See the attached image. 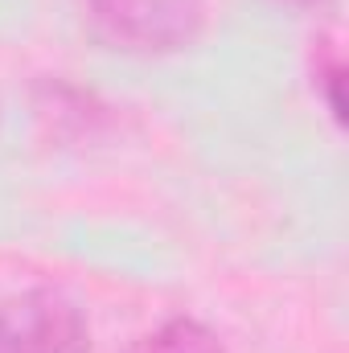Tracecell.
I'll return each mask as SVG.
<instances>
[{
	"instance_id": "obj_3",
	"label": "cell",
	"mask_w": 349,
	"mask_h": 353,
	"mask_svg": "<svg viewBox=\"0 0 349 353\" xmlns=\"http://www.w3.org/2000/svg\"><path fill=\"white\" fill-rule=\"evenodd\" d=\"M128 353H222V341L210 325H201L193 316H173V321L157 325L152 333H144Z\"/></svg>"
},
{
	"instance_id": "obj_4",
	"label": "cell",
	"mask_w": 349,
	"mask_h": 353,
	"mask_svg": "<svg viewBox=\"0 0 349 353\" xmlns=\"http://www.w3.org/2000/svg\"><path fill=\"white\" fill-rule=\"evenodd\" d=\"M341 58H329L325 66H317V87L325 90V103H329V115L341 123L346 119V103H341Z\"/></svg>"
},
{
	"instance_id": "obj_5",
	"label": "cell",
	"mask_w": 349,
	"mask_h": 353,
	"mask_svg": "<svg viewBox=\"0 0 349 353\" xmlns=\"http://www.w3.org/2000/svg\"><path fill=\"white\" fill-rule=\"evenodd\" d=\"M292 4H304V8H321L325 0H292Z\"/></svg>"
},
{
	"instance_id": "obj_1",
	"label": "cell",
	"mask_w": 349,
	"mask_h": 353,
	"mask_svg": "<svg viewBox=\"0 0 349 353\" xmlns=\"http://www.w3.org/2000/svg\"><path fill=\"white\" fill-rule=\"evenodd\" d=\"M90 33L132 58H165L201 41L210 0H87Z\"/></svg>"
},
{
	"instance_id": "obj_2",
	"label": "cell",
	"mask_w": 349,
	"mask_h": 353,
	"mask_svg": "<svg viewBox=\"0 0 349 353\" xmlns=\"http://www.w3.org/2000/svg\"><path fill=\"white\" fill-rule=\"evenodd\" d=\"M0 353H90V325L70 296L33 288L0 304Z\"/></svg>"
}]
</instances>
